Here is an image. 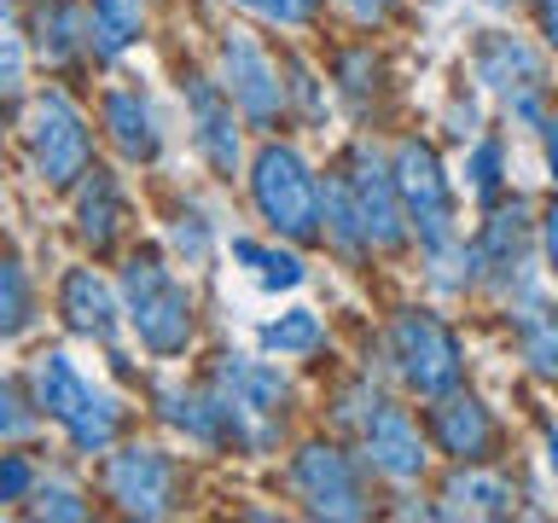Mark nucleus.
<instances>
[{
	"label": "nucleus",
	"instance_id": "obj_1",
	"mask_svg": "<svg viewBox=\"0 0 558 523\" xmlns=\"http://www.w3.org/2000/svg\"><path fill=\"white\" fill-rule=\"evenodd\" d=\"M122 314L151 355H181L192 343V291L169 273L157 251H134L122 268Z\"/></svg>",
	"mask_w": 558,
	"mask_h": 523
},
{
	"label": "nucleus",
	"instance_id": "obj_2",
	"mask_svg": "<svg viewBox=\"0 0 558 523\" xmlns=\"http://www.w3.org/2000/svg\"><path fill=\"white\" fill-rule=\"evenodd\" d=\"M251 198L262 209V221L274 233H286L296 244H320L326 239V204L320 181L308 174V163L291 146H262L251 163Z\"/></svg>",
	"mask_w": 558,
	"mask_h": 523
},
{
	"label": "nucleus",
	"instance_id": "obj_3",
	"mask_svg": "<svg viewBox=\"0 0 558 523\" xmlns=\"http://www.w3.org/2000/svg\"><path fill=\"white\" fill-rule=\"evenodd\" d=\"M35 401H41L47 418L82 453H99V448L117 442V425H122L117 401L105 390H94V384L70 366V355H41V366H35Z\"/></svg>",
	"mask_w": 558,
	"mask_h": 523
},
{
	"label": "nucleus",
	"instance_id": "obj_4",
	"mask_svg": "<svg viewBox=\"0 0 558 523\" xmlns=\"http://www.w3.org/2000/svg\"><path fill=\"white\" fill-rule=\"evenodd\" d=\"M477 82L488 94H500L512 117L547 129V64H541V52L523 35H506V29L483 35L477 41Z\"/></svg>",
	"mask_w": 558,
	"mask_h": 523
},
{
	"label": "nucleus",
	"instance_id": "obj_5",
	"mask_svg": "<svg viewBox=\"0 0 558 523\" xmlns=\"http://www.w3.org/2000/svg\"><path fill=\"white\" fill-rule=\"evenodd\" d=\"M396 198H401V216L418 239L430 244V251H442L453 244V198H448V174L436 163V151L425 139H401L396 146Z\"/></svg>",
	"mask_w": 558,
	"mask_h": 523
},
{
	"label": "nucleus",
	"instance_id": "obj_6",
	"mask_svg": "<svg viewBox=\"0 0 558 523\" xmlns=\"http://www.w3.org/2000/svg\"><path fill=\"white\" fill-rule=\"evenodd\" d=\"M390 349H396V373L408 378V390L442 396L460 384V343H453V331L436 314L401 308L390 326Z\"/></svg>",
	"mask_w": 558,
	"mask_h": 523
},
{
	"label": "nucleus",
	"instance_id": "obj_7",
	"mask_svg": "<svg viewBox=\"0 0 558 523\" xmlns=\"http://www.w3.org/2000/svg\"><path fill=\"white\" fill-rule=\"evenodd\" d=\"M29 151H35V169H41L47 186H70L82 181L87 163H94V139H87V122L82 111L70 105L64 94H41L29 111Z\"/></svg>",
	"mask_w": 558,
	"mask_h": 523
},
{
	"label": "nucleus",
	"instance_id": "obj_8",
	"mask_svg": "<svg viewBox=\"0 0 558 523\" xmlns=\"http://www.w3.org/2000/svg\"><path fill=\"white\" fill-rule=\"evenodd\" d=\"M105 488H111V500L129 518H169L181 506V471H174V460L163 448H146V442L111 453Z\"/></svg>",
	"mask_w": 558,
	"mask_h": 523
},
{
	"label": "nucleus",
	"instance_id": "obj_9",
	"mask_svg": "<svg viewBox=\"0 0 558 523\" xmlns=\"http://www.w3.org/2000/svg\"><path fill=\"white\" fill-rule=\"evenodd\" d=\"M355 408H343V418H355L361 425V442H366V460H373L384 477H396V483H413L418 471H425V442H418V430H413V418L390 408L378 390H361V396H349Z\"/></svg>",
	"mask_w": 558,
	"mask_h": 523
},
{
	"label": "nucleus",
	"instance_id": "obj_10",
	"mask_svg": "<svg viewBox=\"0 0 558 523\" xmlns=\"http://www.w3.org/2000/svg\"><path fill=\"white\" fill-rule=\"evenodd\" d=\"M291 483L303 506L314 518H366V488H361V471L343 448L331 442H308L303 453L291 460Z\"/></svg>",
	"mask_w": 558,
	"mask_h": 523
},
{
	"label": "nucleus",
	"instance_id": "obj_11",
	"mask_svg": "<svg viewBox=\"0 0 558 523\" xmlns=\"http://www.w3.org/2000/svg\"><path fill=\"white\" fill-rule=\"evenodd\" d=\"M216 390L227 396V408L244 418V430H251V448L268 442V430L279 425V413H286V378H279V366L268 361H244V355H221L216 366Z\"/></svg>",
	"mask_w": 558,
	"mask_h": 523
},
{
	"label": "nucleus",
	"instance_id": "obj_12",
	"mask_svg": "<svg viewBox=\"0 0 558 523\" xmlns=\"http://www.w3.org/2000/svg\"><path fill=\"white\" fill-rule=\"evenodd\" d=\"M221 87L256 129H268V122L286 111V82H279L274 59L251 41V35H227L221 41Z\"/></svg>",
	"mask_w": 558,
	"mask_h": 523
},
{
	"label": "nucleus",
	"instance_id": "obj_13",
	"mask_svg": "<svg viewBox=\"0 0 558 523\" xmlns=\"http://www.w3.org/2000/svg\"><path fill=\"white\" fill-rule=\"evenodd\" d=\"M349 198H355V216H361V233L373 251H396L408 239V216H401V198H396V174L378 163L366 146L349 151Z\"/></svg>",
	"mask_w": 558,
	"mask_h": 523
},
{
	"label": "nucleus",
	"instance_id": "obj_14",
	"mask_svg": "<svg viewBox=\"0 0 558 523\" xmlns=\"http://www.w3.org/2000/svg\"><path fill=\"white\" fill-rule=\"evenodd\" d=\"M430 430H436V442H442V453H453V460H465V465L488 460V448H495V418H488V408L477 396H460V390L436 396Z\"/></svg>",
	"mask_w": 558,
	"mask_h": 523
},
{
	"label": "nucleus",
	"instance_id": "obj_15",
	"mask_svg": "<svg viewBox=\"0 0 558 523\" xmlns=\"http://www.w3.org/2000/svg\"><path fill=\"white\" fill-rule=\"evenodd\" d=\"M186 105H192V122H198V151L209 157V169L233 174L239 169V129H233V99H227V87L192 76Z\"/></svg>",
	"mask_w": 558,
	"mask_h": 523
},
{
	"label": "nucleus",
	"instance_id": "obj_16",
	"mask_svg": "<svg viewBox=\"0 0 558 523\" xmlns=\"http://www.w3.org/2000/svg\"><path fill=\"white\" fill-rule=\"evenodd\" d=\"M59 314H64V326L70 331H82V338H94V343H111L117 338V296L111 285L94 273V268H76V273H64V291H59Z\"/></svg>",
	"mask_w": 558,
	"mask_h": 523
},
{
	"label": "nucleus",
	"instance_id": "obj_17",
	"mask_svg": "<svg viewBox=\"0 0 558 523\" xmlns=\"http://www.w3.org/2000/svg\"><path fill=\"white\" fill-rule=\"evenodd\" d=\"M105 129H111L117 151L129 157V163H151L157 151H163V134H157V117L151 105L129 94V87H117V94H105Z\"/></svg>",
	"mask_w": 558,
	"mask_h": 523
},
{
	"label": "nucleus",
	"instance_id": "obj_18",
	"mask_svg": "<svg viewBox=\"0 0 558 523\" xmlns=\"http://www.w3.org/2000/svg\"><path fill=\"white\" fill-rule=\"evenodd\" d=\"M523 262H530V221H523V204H512L488 221V233L477 244V268L500 279L506 268H523Z\"/></svg>",
	"mask_w": 558,
	"mask_h": 523
},
{
	"label": "nucleus",
	"instance_id": "obj_19",
	"mask_svg": "<svg viewBox=\"0 0 558 523\" xmlns=\"http://www.w3.org/2000/svg\"><path fill=\"white\" fill-rule=\"evenodd\" d=\"M76 216H82V239L94 244V251H111V239H117V227H122V198H117L111 174L94 169V181H87Z\"/></svg>",
	"mask_w": 558,
	"mask_h": 523
},
{
	"label": "nucleus",
	"instance_id": "obj_20",
	"mask_svg": "<svg viewBox=\"0 0 558 523\" xmlns=\"http://www.w3.org/2000/svg\"><path fill=\"white\" fill-rule=\"evenodd\" d=\"M140 24H146V7H140V0H94V17H87V29H94V52L117 59L122 47H134Z\"/></svg>",
	"mask_w": 558,
	"mask_h": 523
},
{
	"label": "nucleus",
	"instance_id": "obj_21",
	"mask_svg": "<svg viewBox=\"0 0 558 523\" xmlns=\"http://www.w3.org/2000/svg\"><path fill=\"white\" fill-rule=\"evenodd\" d=\"M82 47H94V29H87L82 7H70V0H52L41 12V52L52 64H70Z\"/></svg>",
	"mask_w": 558,
	"mask_h": 523
},
{
	"label": "nucleus",
	"instance_id": "obj_22",
	"mask_svg": "<svg viewBox=\"0 0 558 523\" xmlns=\"http://www.w3.org/2000/svg\"><path fill=\"white\" fill-rule=\"evenodd\" d=\"M518 349H523V361H530L541 378L558 384V314L553 308L530 303L518 314Z\"/></svg>",
	"mask_w": 558,
	"mask_h": 523
},
{
	"label": "nucleus",
	"instance_id": "obj_23",
	"mask_svg": "<svg viewBox=\"0 0 558 523\" xmlns=\"http://www.w3.org/2000/svg\"><path fill=\"white\" fill-rule=\"evenodd\" d=\"M448 512H465V518H500L512 512V488L500 477H477V471H460V477L448 483Z\"/></svg>",
	"mask_w": 558,
	"mask_h": 523
},
{
	"label": "nucleus",
	"instance_id": "obj_24",
	"mask_svg": "<svg viewBox=\"0 0 558 523\" xmlns=\"http://www.w3.org/2000/svg\"><path fill=\"white\" fill-rule=\"evenodd\" d=\"M35 320V291L17 256H0V338H17Z\"/></svg>",
	"mask_w": 558,
	"mask_h": 523
},
{
	"label": "nucleus",
	"instance_id": "obj_25",
	"mask_svg": "<svg viewBox=\"0 0 558 523\" xmlns=\"http://www.w3.org/2000/svg\"><path fill=\"white\" fill-rule=\"evenodd\" d=\"M233 256L251 268L268 291H291V285H303V262H296L291 251H268V244H256V239H233Z\"/></svg>",
	"mask_w": 558,
	"mask_h": 523
},
{
	"label": "nucleus",
	"instance_id": "obj_26",
	"mask_svg": "<svg viewBox=\"0 0 558 523\" xmlns=\"http://www.w3.org/2000/svg\"><path fill=\"white\" fill-rule=\"evenodd\" d=\"M314 343H320V320L308 308H291L262 326V349H274V355H308Z\"/></svg>",
	"mask_w": 558,
	"mask_h": 523
},
{
	"label": "nucleus",
	"instance_id": "obj_27",
	"mask_svg": "<svg viewBox=\"0 0 558 523\" xmlns=\"http://www.w3.org/2000/svg\"><path fill=\"white\" fill-rule=\"evenodd\" d=\"M24 35H17V17H12V0H0V99H17L24 94Z\"/></svg>",
	"mask_w": 558,
	"mask_h": 523
},
{
	"label": "nucleus",
	"instance_id": "obj_28",
	"mask_svg": "<svg viewBox=\"0 0 558 523\" xmlns=\"http://www.w3.org/2000/svg\"><path fill=\"white\" fill-rule=\"evenodd\" d=\"M326 233L343 244V251H366V233H361V216H355V198H349V181H326Z\"/></svg>",
	"mask_w": 558,
	"mask_h": 523
},
{
	"label": "nucleus",
	"instance_id": "obj_29",
	"mask_svg": "<svg viewBox=\"0 0 558 523\" xmlns=\"http://www.w3.org/2000/svg\"><path fill=\"white\" fill-rule=\"evenodd\" d=\"M239 7L256 12V17H268V24L296 29V24H308V17L320 12V0H239Z\"/></svg>",
	"mask_w": 558,
	"mask_h": 523
},
{
	"label": "nucleus",
	"instance_id": "obj_30",
	"mask_svg": "<svg viewBox=\"0 0 558 523\" xmlns=\"http://www.w3.org/2000/svg\"><path fill=\"white\" fill-rule=\"evenodd\" d=\"M471 192H477L483 204L500 198V146H495V139H483L477 157H471Z\"/></svg>",
	"mask_w": 558,
	"mask_h": 523
},
{
	"label": "nucleus",
	"instance_id": "obj_31",
	"mask_svg": "<svg viewBox=\"0 0 558 523\" xmlns=\"http://www.w3.org/2000/svg\"><path fill=\"white\" fill-rule=\"evenodd\" d=\"M29 425H35V413H29L24 390H17V384H7V378H0V442H12V436H24Z\"/></svg>",
	"mask_w": 558,
	"mask_h": 523
},
{
	"label": "nucleus",
	"instance_id": "obj_32",
	"mask_svg": "<svg viewBox=\"0 0 558 523\" xmlns=\"http://www.w3.org/2000/svg\"><path fill=\"white\" fill-rule=\"evenodd\" d=\"M35 483V465L24 453H0V500H24Z\"/></svg>",
	"mask_w": 558,
	"mask_h": 523
},
{
	"label": "nucleus",
	"instance_id": "obj_33",
	"mask_svg": "<svg viewBox=\"0 0 558 523\" xmlns=\"http://www.w3.org/2000/svg\"><path fill=\"white\" fill-rule=\"evenodd\" d=\"M35 512H41V518H87V506L76 500V488L52 483V488H41V495H35Z\"/></svg>",
	"mask_w": 558,
	"mask_h": 523
},
{
	"label": "nucleus",
	"instance_id": "obj_34",
	"mask_svg": "<svg viewBox=\"0 0 558 523\" xmlns=\"http://www.w3.org/2000/svg\"><path fill=\"white\" fill-rule=\"evenodd\" d=\"M541 239H547V268H553V279H558V204L547 209V227H541Z\"/></svg>",
	"mask_w": 558,
	"mask_h": 523
},
{
	"label": "nucleus",
	"instance_id": "obj_35",
	"mask_svg": "<svg viewBox=\"0 0 558 523\" xmlns=\"http://www.w3.org/2000/svg\"><path fill=\"white\" fill-rule=\"evenodd\" d=\"M343 7H349V12H355V17H366V24H378V17H384V12H390V7H396V0H343Z\"/></svg>",
	"mask_w": 558,
	"mask_h": 523
},
{
	"label": "nucleus",
	"instance_id": "obj_36",
	"mask_svg": "<svg viewBox=\"0 0 558 523\" xmlns=\"http://www.w3.org/2000/svg\"><path fill=\"white\" fill-rule=\"evenodd\" d=\"M535 7H541V29H547V41L558 52V0H535Z\"/></svg>",
	"mask_w": 558,
	"mask_h": 523
},
{
	"label": "nucleus",
	"instance_id": "obj_37",
	"mask_svg": "<svg viewBox=\"0 0 558 523\" xmlns=\"http://www.w3.org/2000/svg\"><path fill=\"white\" fill-rule=\"evenodd\" d=\"M547 169H553V181H558V134L547 129Z\"/></svg>",
	"mask_w": 558,
	"mask_h": 523
},
{
	"label": "nucleus",
	"instance_id": "obj_38",
	"mask_svg": "<svg viewBox=\"0 0 558 523\" xmlns=\"http://www.w3.org/2000/svg\"><path fill=\"white\" fill-rule=\"evenodd\" d=\"M547 448H553V471H558V430L547 436Z\"/></svg>",
	"mask_w": 558,
	"mask_h": 523
},
{
	"label": "nucleus",
	"instance_id": "obj_39",
	"mask_svg": "<svg viewBox=\"0 0 558 523\" xmlns=\"http://www.w3.org/2000/svg\"><path fill=\"white\" fill-rule=\"evenodd\" d=\"M488 7H506V0H488Z\"/></svg>",
	"mask_w": 558,
	"mask_h": 523
}]
</instances>
